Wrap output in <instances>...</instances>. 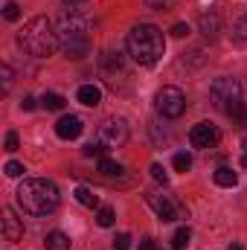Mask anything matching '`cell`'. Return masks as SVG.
Returning a JSON list of instances; mask_svg holds the SVG:
<instances>
[{
	"mask_svg": "<svg viewBox=\"0 0 247 250\" xmlns=\"http://www.w3.org/2000/svg\"><path fill=\"white\" fill-rule=\"evenodd\" d=\"M125 50L134 64L154 67L166 53V38H163L160 26H154V23H134L131 32L125 35Z\"/></svg>",
	"mask_w": 247,
	"mask_h": 250,
	"instance_id": "obj_1",
	"label": "cell"
},
{
	"mask_svg": "<svg viewBox=\"0 0 247 250\" xmlns=\"http://www.w3.org/2000/svg\"><path fill=\"white\" fill-rule=\"evenodd\" d=\"M15 198H18V207L23 212H29V215H50L59 207L62 195H59V187L53 181H47V178H26L18 187Z\"/></svg>",
	"mask_w": 247,
	"mask_h": 250,
	"instance_id": "obj_2",
	"label": "cell"
},
{
	"mask_svg": "<svg viewBox=\"0 0 247 250\" xmlns=\"http://www.w3.org/2000/svg\"><path fill=\"white\" fill-rule=\"evenodd\" d=\"M18 41H21V47H23L29 56H35V59H47V56H53V53L62 47V41H59V26H56L50 18H44V15L26 21L23 29H21V35H18Z\"/></svg>",
	"mask_w": 247,
	"mask_h": 250,
	"instance_id": "obj_3",
	"label": "cell"
},
{
	"mask_svg": "<svg viewBox=\"0 0 247 250\" xmlns=\"http://www.w3.org/2000/svg\"><path fill=\"white\" fill-rule=\"evenodd\" d=\"M59 41L67 59H84L90 53V21L79 9H70L59 21Z\"/></svg>",
	"mask_w": 247,
	"mask_h": 250,
	"instance_id": "obj_4",
	"label": "cell"
},
{
	"mask_svg": "<svg viewBox=\"0 0 247 250\" xmlns=\"http://www.w3.org/2000/svg\"><path fill=\"white\" fill-rule=\"evenodd\" d=\"M209 102L224 111L227 117H233L236 111L245 108V93H242V82L233 79V76H221L209 84Z\"/></svg>",
	"mask_w": 247,
	"mask_h": 250,
	"instance_id": "obj_5",
	"label": "cell"
},
{
	"mask_svg": "<svg viewBox=\"0 0 247 250\" xmlns=\"http://www.w3.org/2000/svg\"><path fill=\"white\" fill-rule=\"evenodd\" d=\"M154 108L166 120H178V117H184V111H186V93L181 87H175V84H163L154 93Z\"/></svg>",
	"mask_w": 247,
	"mask_h": 250,
	"instance_id": "obj_6",
	"label": "cell"
},
{
	"mask_svg": "<svg viewBox=\"0 0 247 250\" xmlns=\"http://www.w3.org/2000/svg\"><path fill=\"white\" fill-rule=\"evenodd\" d=\"M145 201L157 212L160 221H181V218H186V207L169 192H154L151 189V192H145Z\"/></svg>",
	"mask_w": 247,
	"mask_h": 250,
	"instance_id": "obj_7",
	"label": "cell"
},
{
	"mask_svg": "<svg viewBox=\"0 0 247 250\" xmlns=\"http://www.w3.org/2000/svg\"><path fill=\"white\" fill-rule=\"evenodd\" d=\"M99 140L108 148H123L128 143V125H125L123 117H108L105 123L99 125Z\"/></svg>",
	"mask_w": 247,
	"mask_h": 250,
	"instance_id": "obj_8",
	"label": "cell"
},
{
	"mask_svg": "<svg viewBox=\"0 0 247 250\" xmlns=\"http://www.w3.org/2000/svg\"><path fill=\"white\" fill-rule=\"evenodd\" d=\"M218 140H221V134H218V128H215L212 123H198L192 131H189L192 148H215Z\"/></svg>",
	"mask_w": 247,
	"mask_h": 250,
	"instance_id": "obj_9",
	"label": "cell"
},
{
	"mask_svg": "<svg viewBox=\"0 0 247 250\" xmlns=\"http://www.w3.org/2000/svg\"><path fill=\"white\" fill-rule=\"evenodd\" d=\"M3 239H6L9 245H15V242L23 239V221H21L9 207L3 209Z\"/></svg>",
	"mask_w": 247,
	"mask_h": 250,
	"instance_id": "obj_10",
	"label": "cell"
},
{
	"mask_svg": "<svg viewBox=\"0 0 247 250\" xmlns=\"http://www.w3.org/2000/svg\"><path fill=\"white\" fill-rule=\"evenodd\" d=\"M82 128H84V125H82V120H79V117L64 114L62 120L56 123V134H59L62 140H76V137L82 134Z\"/></svg>",
	"mask_w": 247,
	"mask_h": 250,
	"instance_id": "obj_11",
	"label": "cell"
},
{
	"mask_svg": "<svg viewBox=\"0 0 247 250\" xmlns=\"http://www.w3.org/2000/svg\"><path fill=\"white\" fill-rule=\"evenodd\" d=\"M76 99H79L82 105H87V108H96V105L102 102V87H99V84H82L79 93H76Z\"/></svg>",
	"mask_w": 247,
	"mask_h": 250,
	"instance_id": "obj_12",
	"label": "cell"
},
{
	"mask_svg": "<svg viewBox=\"0 0 247 250\" xmlns=\"http://www.w3.org/2000/svg\"><path fill=\"white\" fill-rule=\"evenodd\" d=\"M212 181H215L218 187H224V189L239 187V175H236L230 166H218V169H215V175H212Z\"/></svg>",
	"mask_w": 247,
	"mask_h": 250,
	"instance_id": "obj_13",
	"label": "cell"
},
{
	"mask_svg": "<svg viewBox=\"0 0 247 250\" xmlns=\"http://www.w3.org/2000/svg\"><path fill=\"white\" fill-rule=\"evenodd\" d=\"M198 23H201V32H204L206 38H215V35H218L221 21H218V15H215V12H204V15L198 18Z\"/></svg>",
	"mask_w": 247,
	"mask_h": 250,
	"instance_id": "obj_14",
	"label": "cell"
},
{
	"mask_svg": "<svg viewBox=\"0 0 247 250\" xmlns=\"http://www.w3.org/2000/svg\"><path fill=\"white\" fill-rule=\"evenodd\" d=\"M70 236L62 233V230H53V233H47V239H44V248L47 250H70Z\"/></svg>",
	"mask_w": 247,
	"mask_h": 250,
	"instance_id": "obj_15",
	"label": "cell"
},
{
	"mask_svg": "<svg viewBox=\"0 0 247 250\" xmlns=\"http://www.w3.org/2000/svg\"><path fill=\"white\" fill-rule=\"evenodd\" d=\"M76 201H79L82 207H87V209H99V195H96L93 189H87V187L76 189Z\"/></svg>",
	"mask_w": 247,
	"mask_h": 250,
	"instance_id": "obj_16",
	"label": "cell"
},
{
	"mask_svg": "<svg viewBox=\"0 0 247 250\" xmlns=\"http://www.w3.org/2000/svg\"><path fill=\"white\" fill-rule=\"evenodd\" d=\"M41 105H44L47 111H64L67 99H64L62 93H44V96H41Z\"/></svg>",
	"mask_w": 247,
	"mask_h": 250,
	"instance_id": "obj_17",
	"label": "cell"
},
{
	"mask_svg": "<svg viewBox=\"0 0 247 250\" xmlns=\"http://www.w3.org/2000/svg\"><path fill=\"white\" fill-rule=\"evenodd\" d=\"M189 239H192V230L189 227H178L175 236H172V250H186L189 248Z\"/></svg>",
	"mask_w": 247,
	"mask_h": 250,
	"instance_id": "obj_18",
	"label": "cell"
},
{
	"mask_svg": "<svg viewBox=\"0 0 247 250\" xmlns=\"http://www.w3.org/2000/svg\"><path fill=\"white\" fill-rule=\"evenodd\" d=\"M99 172H102V175H108V178H114V175H123L125 169L120 166V163L108 160V157H99Z\"/></svg>",
	"mask_w": 247,
	"mask_h": 250,
	"instance_id": "obj_19",
	"label": "cell"
},
{
	"mask_svg": "<svg viewBox=\"0 0 247 250\" xmlns=\"http://www.w3.org/2000/svg\"><path fill=\"white\" fill-rule=\"evenodd\" d=\"M233 38L236 41H247V12H242L233 23Z\"/></svg>",
	"mask_w": 247,
	"mask_h": 250,
	"instance_id": "obj_20",
	"label": "cell"
},
{
	"mask_svg": "<svg viewBox=\"0 0 247 250\" xmlns=\"http://www.w3.org/2000/svg\"><path fill=\"white\" fill-rule=\"evenodd\" d=\"M114 221H117V218H114V209H111V207H99V209H96V224H99V227H114Z\"/></svg>",
	"mask_w": 247,
	"mask_h": 250,
	"instance_id": "obj_21",
	"label": "cell"
},
{
	"mask_svg": "<svg viewBox=\"0 0 247 250\" xmlns=\"http://www.w3.org/2000/svg\"><path fill=\"white\" fill-rule=\"evenodd\" d=\"M192 169V154L189 151H178L175 154V172H189Z\"/></svg>",
	"mask_w": 247,
	"mask_h": 250,
	"instance_id": "obj_22",
	"label": "cell"
},
{
	"mask_svg": "<svg viewBox=\"0 0 247 250\" xmlns=\"http://www.w3.org/2000/svg\"><path fill=\"white\" fill-rule=\"evenodd\" d=\"M3 18H6V21H18V18H21V6H18L15 0H9V3L3 6Z\"/></svg>",
	"mask_w": 247,
	"mask_h": 250,
	"instance_id": "obj_23",
	"label": "cell"
},
{
	"mask_svg": "<svg viewBox=\"0 0 247 250\" xmlns=\"http://www.w3.org/2000/svg\"><path fill=\"white\" fill-rule=\"evenodd\" d=\"M3 172H6L9 178H21V175H23L26 169H23V163H18V160H9V163L3 166Z\"/></svg>",
	"mask_w": 247,
	"mask_h": 250,
	"instance_id": "obj_24",
	"label": "cell"
},
{
	"mask_svg": "<svg viewBox=\"0 0 247 250\" xmlns=\"http://www.w3.org/2000/svg\"><path fill=\"white\" fill-rule=\"evenodd\" d=\"M131 248V236L128 233H120L117 239H114V250H128Z\"/></svg>",
	"mask_w": 247,
	"mask_h": 250,
	"instance_id": "obj_25",
	"label": "cell"
},
{
	"mask_svg": "<svg viewBox=\"0 0 247 250\" xmlns=\"http://www.w3.org/2000/svg\"><path fill=\"white\" fill-rule=\"evenodd\" d=\"M172 35H175V38H186V35H189V23H175V26H172Z\"/></svg>",
	"mask_w": 247,
	"mask_h": 250,
	"instance_id": "obj_26",
	"label": "cell"
},
{
	"mask_svg": "<svg viewBox=\"0 0 247 250\" xmlns=\"http://www.w3.org/2000/svg\"><path fill=\"white\" fill-rule=\"evenodd\" d=\"M0 73H3V90H9V84H12V67H9V64H3V67H0Z\"/></svg>",
	"mask_w": 247,
	"mask_h": 250,
	"instance_id": "obj_27",
	"label": "cell"
},
{
	"mask_svg": "<svg viewBox=\"0 0 247 250\" xmlns=\"http://www.w3.org/2000/svg\"><path fill=\"white\" fill-rule=\"evenodd\" d=\"M6 151H18V134L15 131L6 134Z\"/></svg>",
	"mask_w": 247,
	"mask_h": 250,
	"instance_id": "obj_28",
	"label": "cell"
},
{
	"mask_svg": "<svg viewBox=\"0 0 247 250\" xmlns=\"http://www.w3.org/2000/svg\"><path fill=\"white\" fill-rule=\"evenodd\" d=\"M151 178H154V181H160V184H166V172H163V166H160V163H154V166H151Z\"/></svg>",
	"mask_w": 247,
	"mask_h": 250,
	"instance_id": "obj_29",
	"label": "cell"
},
{
	"mask_svg": "<svg viewBox=\"0 0 247 250\" xmlns=\"http://www.w3.org/2000/svg\"><path fill=\"white\" fill-rule=\"evenodd\" d=\"M102 151H105V148H99V146H93V143L84 146V157H102Z\"/></svg>",
	"mask_w": 247,
	"mask_h": 250,
	"instance_id": "obj_30",
	"label": "cell"
},
{
	"mask_svg": "<svg viewBox=\"0 0 247 250\" xmlns=\"http://www.w3.org/2000/svg\"><path fill=\"white\" fill-rule=\"evenodd\" d=\"M140 250H157V242L154 239H143L140 242Z\"/></svg>",
	"mask_w": 247,
	"mask_h": 250,
	"instance_id": "obj_31",
	"label": "cell"
},
{
	"mask_svg": "<svg viewBox=\"0 0 247 250\" xmlns=\"http://www.w3.org/2000/svg\"><path fill=\"white\" fill-rule=\"evenodd\" d=\"M21 108H23V111H32V108H35V99H32V96H23Z\"/></svg>",
	"mask_w": 247,
	"mask_h": 250,
	"instance_id": "obj_32",
	"label": "cell"
},
{
	"mask_svg": "<svg viewBox=\"0 0 247 250\" xmlns=\"http://www.w3.org/2000/svg\"><path fill=\"white\" fill-rule=\"evenodd\" d=\"M64 3H67V6H70V9H76V6H82V3H84V0H64Z\"/></svg>",
	"mask_w": 247,
	"mask_h": 250,
	"instance_id": "obj_33",
	"label": "cell"
},
{
	"mask_svg": "<svg viewBox=\"0 0 247 250\" xmlns=\"http://www.w3.org/2000/svg\"><path fill=\"white\" fill-rule=\"evenodd\" d=\"M227 250H245V248H242V245H230Z\"/></svg>",
	"mask_w": 247,
	"mask_h": 250,
	"instance_id": "obj_34",
	"label": "cell"
},
{
	"mask_svg": "<svg viewBox=\"0 0 247 250\" xmlns=\"http://www.w3.org/2000/svg\"><path fill=\"white\" fill-rule=\"evenodd\" d=\"M242 148H245V154H247V137H245V140H242Z\"/></svg>",
	"mask_w": 247,
	"mask_h": 250,
	"instance_id": "obj_35",
	"label": "cell"
},
{
	"mask_svg": "<svg viewBox=\"0 0 247 250\" xmlns=\"http://www.w3.org/2000/svg\"><path fill=\"white\" fill-rule=\"evenodd\" d=\"M242 166H245V169H247V154H245V157H242Z\"/></svg>",
	"mask_w": 247,
	"mask_h": 250,
	"instance_id": "obj_36",
	"label": "cell"
}]
</instances>
